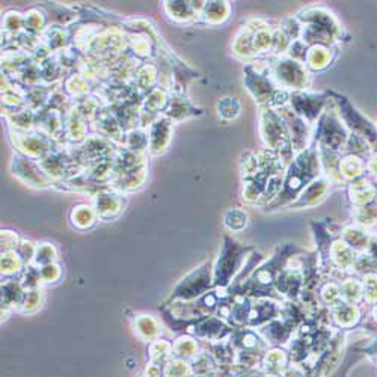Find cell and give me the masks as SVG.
I'll return each mask as SVG.
<instances>
[{
  "label": "cell",
  "mask_w": 377,
  "mask_h": 377,
  "mask_svg": "<svg viewBox=\"0 0 377 377\" xmlns=\"http://www.w3.org/2000/svg\"><path fill=\"white\" fill-rule=\"evenodd\" d=\"M320 173L321 163L317 145L310 147L308 150L296 154V157L289 165V169L285 170L284 186L280 196H278L268 207L291 205L314 179L320 178Z\"/></svg>",
  "instance_id": "6da1fadb"
},
{
  "label": "cell",
  "mask_w": 377,
  "mask_h": 377,
  "mask_svg": "<svg viewBox=\"0 0 377 377\" xmlns=\"http://www.w3.org/2000/svg\"><path fill=\"white\" fill-rule=\"evenodd\" d=\"M259 134H262V139L267 150L280 156L285 165L291 163L296 157L291 138L285 121L276 109L264 107L262 111V115H259Z\"/></svg>",
  "instance_id": "7a4b0ae2"
},
{
  "label": "cell",
  "mask_w": 377,
  "mask_h": 377,
  "mask_svg": "<svg viewBox=\"0 0 377 377\" xmlns=\"http://www.w3.org/2000/svg\"><path fill=\"white\" fill-rule=\"evenodd\" d=\"M268 71H271L275 85L284 91H307L311 83L307 65L293 61L289 56H273L272 64H268Z\"/></svg>",
  "instance_id": "3957f363"
},
{
  "label": "cell",
  "mask_w": 377,
  "mask_h": 377,
  "mask_svg": "<svg viewBox=\"0 0 377 377\" xmlns=\"http://www.w3.org/2000/svg\"><path fill=\"white\" fill-rule=\"evenodd\" d=\"M246 249L240 248L239 243L230 237H225V243L213 266V285L214 289H227L232 278L241 271Z\"/></svg>",
  "instance_id": "277c9868"
},
{
  "label": "cell",
  "mask_w": 377,
  "mask_h": 377,
  "mask_svg": "<svg viewBox=\"0 0 377 377\" xmlns=\"http://www.w3.org/2000/svg\"><path fill=\"white\" fill-rule=\"evenodd\" d=\"M213 287V266L205 262L186 275L170 294V300H196L209 293Z\"/></svg>",
  "instance_id": "5b68a950"
},
{
  "label": "cell",
  "mask_w": 377,
  "mask_h": 377,
  "mask_svg": "<svg viewBox=\"0 0 377 377\" xmlns=\"http://www.w3.org/2000/svg\"><path fill=\"white\" fill-rule=\"evenodd\" d=\"M10 139L19 154L35 161H40L44 157H47L53 151L59 150L62 145L61 142L53 141L47 134L38 130H32L28 133L10 131Z\"/></svg>",
  "instance_id": "8992f818"
},
{
  "label": "cell",
  "mask_w": 377,
  "mask_h": 377,
  "mask_svg": "<svg viewBox=\"0 0 377 377\" xmlns=\"http://www.w3.org/2000/svg\"><path fill=\"white\" fill-rule=\"evenodd\" d=\"M314 141L319 148H326L338 152L347 145L348 136L341 122L339 115L335 111H326L321 113L317 121Z\"/></svg>",
  "instance_id": "52a82bcc"
},
{
  "label": "cell",
  "mask_w": 377,
  "mask_h": 377,
  "mask_svg": "<svg viewBox=\"0 0 377 377\" xmlns=\"http://www.w3.org/2000/svg\"><path fill=\"white\" fill-rule=\"evenodd\" d=\"M245 83L249 94L255 98V102L263 107H272L273 97L278 93V88L272 80L268 64L264 68H259L254 62L246 65Z\"/></svg>",
  "instance_id": "ba28073f"
},
{
  "label": "cell",
  "mask_w": 377,
  "mask_h": 377,
  "mask_svg": "<svg viewBox=\"0 0 377 377\" xmlns=\"http://www.w3.org/2000/svg\"><path fill=\"white\" fill-rule=\"evenodd\" d=\"M10 169L13 175L28 187L40 188V191H42V188L55 187V184L51 183V179L44 174V170L41 169L38 161L24 157L19 154V152H15L13 156Z\"/></svg>",
  "instance_id": "9c48e42d"
},
{
  "label": "cell",
  "mask_w": 377,
  "mask_h": 377,
  "mask_svg": "<svg viewBox=\"0 0 377 377\" xmlns=\"http://www.w3.org/2000/svg\"><path fill=\"white\" fill-rule=\"evenodd\" d=\"M289 106L294 113L312 125L314 121H319L321 113L328 106V98L323 94H312L308 91L290 93Z\"/></svg>",
  "instance_id": "30bf717a"
},
{
  "label": "cell",
  "mask_w": 377,
  "mask_h": 377,
  "mask_svg": "<svg viewBox=\"0 0 377 377\" xmlns=\"http://www.w3.org/2000/svg\"><path fill=\"white\" fill-rule=\"evenodd\" d=\"M125 195L113 191L111 187H103L93 196V207L97 216L103 222L118 219L125 207Z\"/></svg>",
  "instance_id": "8fae6325"
},
{
  "label": "cell",
  "mask_w": 377,
  "mask_h": 377,
  "mask_svg": "<svg viewBox=\"0 0 377 377\" xmlns=\"http://www.w3.org/2000/svg\"><path fill=\"white\" fill-rule=\"evenodd\" d=\"M278 112H280L282 120L287 124V129H289L294 154H299V152L308 150L310 141L312 138L311 124L300 118L298 113H294L289 104L281 107V109H278Z\"/></svg>",
  "instance_id": "7c38bea8"
},
{
  "label": "cell",
  "mask_w": 377,
  "mask_h": 377,
  "mask_svg": "<svg viewBox=\"0 0 377 377\" xmlns=\"http://www.w3.org/2000/svg\"><path fill=\"white\" fill-rule=\"evenodd\" d=\"M91 127H93L94 133L98 134V136L113 142L115 145H118L120 148L122 147L125 130L122 129L120 120L116 118L115 112L111 109L109 106L102 107L100 112H98L95 115V118L93 120Z\"/></svg>",
  "instance_id": "4fadbf2b"
},
{
  "label": "cell",
  "mask_w": 377,
  "mask_h": 377,
  "mask_svg": "<svg viewBox=\"0 0 377 377\" xmlns=\"http://www.w3.org/2000/svg\"><path fill=\"white\" fill-rule=\"evenodd\" d=\"M174 136V124L166 116H159L148 129V156L159 157L168 152Z\"/></svg>",
  "instance_id": "5bb4252c"
},
{
  "label": "cell",
  "mask_w": 377,
  "mask_h": 377,
  "mask_svg": "<svg viewBox=\"0 0 377 377\" xmlns=\"http://www.w3.org/2000/svg\"><path fill=\"white\" fill-rule=\"evenodd\" d=\"M188 334L193 335L196 339L207 341V343H216L222 341L230 334L228 325L222 319L216 316H207L193 321L188 326Z\"/></svg>",
  "instance_id": "9a60e30c"
},
{
  "label": "cell",
  "mask_w": 377,
  "mask_h": 377,
  "mask_svg": "<svg viewBox=\"0 0 377 377\" xmlns=\"http://www.w3.org/2000/svg\"><path fill=\"white\" fill-rule=\"evenodd\" d=\"M89 124L74 107L65 113V136L64 143L71 147H80L89 138Z\"/></svg>",
  "instance_id": "2e32d148"
},
{
  "label": "cell",
  "mask_w": 377,
  "mask_h": 377,
  "mask_svg": "<svg viewBox=\"0 0 377 377\" xmlns=\"http://www.w3.org/2000/svg\"><path fill=\"white\" fill-rule=\"evenodd\" d=\"M275 287L287 299L296 300L303 291L305 278L299 268L284 267L275 278Z\"/></svg>",
  "instance_id": "e0dca14e"
},
{
  "label": "cell",
  "mask_w": 377,
  "mask_h": 377,
  "mask_svg": "<svg viewBox=\"0 0 377 377\" xmlns=\"http://www.w3.org/2000/svg\"><path fill=\"white\" fill-rule=\"evenodd\" d=\"M24 296L26 289L19 278L5 280L2 282V321L14 311H20Z\"/></svg>",
  "instance_id": "ac0fdd59"
},
{
  "label": "cell",
  "mask_w": 377,
  "mask_h": 377,
  "mask_svg": "<svg viewBox=\"0 0 377 377\" xmlns=\"http://www.w3.org/2000/svg\"><path fill=\"white\" fill-rule=\"evenodd\" d=\"M201 113L202 111L188 100L186 94H173L170 95V102L163 116H166L173 124H179L188 118L200 116Z\"/></svg>",
  "instance_id": "d6986e66"
},
{
  "label": "cell",
  "mask_w": 377,
  "mask_h": 377,
  "mask_svg": "<svg viewBox=\"0 0 377 377\" xmlns=\"http://www.w3.org/2000/svg\"><path fill=\"white\" fill-rule=\"evenodd\" d=\"M133 332L143 343H152L163 334V325L161 321L152 316V314H138L133 319Z\"/></svg>",
  "instance_id": "ffe728a7"
},
{
  "label": "cell",
  "mask_w": 377,
  "mask_h": 377,
  "mask_svg": "<svg viewBox=\"0 0 377 377\" xmlns=\"http://www.w3.org/2000/svg\"><path fill=\"white\" fill-rule=\"evenodd\" d=\"M159 77H160V70H159L157 62L145 61V62H141L131 85L136 88L142 95H145L159 86Z\"/></svg>",
  "instance_id": "44dd1931"
},
{
  "label": "cell",
  "mask_w": 377,
  "mask_h": 377,
  "mask_svg": "<svg viewBox=\"0 0 377 377\" xmlns=\"http://www.w3.org/2000/svg\"><path fill=\"white\" fill-rule=\"evenodd\" d=\"M329 187H330V182L328 178L320 177L317 179H314V182L299 195V198L291 204V207L294 209L314 207V205L320 204L326 198Z\"/></svg>",
  "instance_id": "7402d4cb"
},
{
  "label": "cell",
  "mask_w": 377,
  "mask_h": 377,
  "mask_svg": "<svg viewBox=\"0 0 377 377\" xmlns=\"http://www.w3.org/2000/svg\"><path fill=\"white\" fill-rule=\"evenodd\" d=\"M163 11L168 19L175 24H191L200 20V14L196 13L192 2H163Z\"/></svg>",
  "instance_id": "603a6c76"
},
{
  "label": "cell",
  "mask_w": 377,
  "mask_h": 377,
  "mask_svg": "<svg viewBox=\"0 0 377 377\" xmlns=\"http://www.w3.org/2000/svg\"><path fill=\"white\" fill-rule=\"evenodd\" d=\"M62 89H64V93L71 100L77 102L80 98L94 94L95 86L83 74H80L79 71H73V73H70L62 80Z\"/></svg>",
  "instance_id": "cb8c5ba5"
},
{
  "label": "cell",
  "mask_w": 377,
  "mask_h": 377,
  "mask_svg": "<svg viewBox=\"0 0 377 377\" xmlns=\"http://www.w3.org/2000/svg\"><path fill=\"white\" fill-rule=\"evenodd\" d=\"M41 41L44 46L49 47V50L53 53V55H56V53L73 46V42H71L70 29L62 28V26H55V24H50L46 29V32L41 35Z\"/></svg>",
  "instance_id": "d4e9b609"
},
{
  "label": "cell",
  "mask_w": 377,
  "mask_h": 377,
  "mask_svg": "<svg viewBox=\"0 0 377 377\" xmlns=\"http://www.w3.org/2000/svg\"><path fill=\"white\" fill-rule=\"evenodd\" d=\"M127 42H129V53L131 56L139 59L141 62L150 61L152 56H156L157 46L147 35L127 32Z\"/></svg>",
  "instance_id": "484cf974"
},
{
  "label": "cell",
  "mask_w": 377,
  "mask_h": 377,
  "mask_svg": "<svg viewBox=\"0 0 377 377\" xmlns=\"http://www.w3.org/2000/svg\"><path fill=\"white\" fill-rule=\"evenodd\" d=\"M44 10H46L49 15L50 24L62 26V28H73L76 23H79V13L76 8H71L67 5H59V3H51V5H44Z\"/></svg>",
  "instance_id": "4316f807"
},
{
  "label": "cell",
  "mask_w": 377,
  "mask_h": 377,
  "mask_svg": "<svg viewBox=\"0 0 377 377\" xmlns=\"http://www.w3.org/2000/svg\"><path fill=\"white\" fill-rule=\"evenodd\" d=\"M24 33V14L10 10L2 17V38L6 40V44H13Z\"/></svg>",
  "instance_id": "83f0119b"
},
{
  "label": "cell",
  "mask_w": 377,
  "mask_h": 377,
  "mask_svg": "<svg viewBox=\"0 0 377 377\" xmlns=\"http://www.w3.org/2000/svg\"><path fill=\"white\" fill-rule=\"evenodd\" d=\"M98 216L93 204H77L70 213V222L77 231H89L98 223Z\"/></svg>",
  "instance_id": "f1b7e54d"
},
{
  "label": "cell",
  "mask_w": 377,
  "mask_h": 377,
  "mask_svg": "<svg viewBox=\"0 0 377 377\" xmlns=\"http://www.w3.org/2000/svg\"><path fill=\"white\" fill-rule=\"evenodd\" d=\"M50 26L49 15L42 6L31 8L24 13V32L35 37H41Z\"/></svg>",
  "instance_id": "f546056e"
},
{
  "label": "cell",
  "mask_w": 377,
  "mask_h": 377,
  "mask_svg": "<svg viewBox=\"0 0 377 377\" xmlns=\"http://www.w3.org/2000/svg\"><path fill=\"white\" fill-rule=\"evenodd\" d=\"M230 2H205L200 20L209 26H219L230 19Z\"/></svg>",
  "instance_id": "4dcf8cb0"
},
{
  "label": "cell",
  "mask_w": 377,
  "mask_h": 377,
  "mask_svg": "<svg viewBox=\"0 0 377 377\" xmlns=\"http://www.w3.org/2000/svg\"><path fill=\"white\" fill-rule=\"evenodd\" d=\"M35 118H37V113L28 109V107H24L22 111L5 113V120L8 122V127H10V131L17 133H28L35 130Z\"/></svg>",
  "instance_id": "1f68e13d"
},
{
  "label": "cell",
  "mask_w": 377,
  "mask_h": 377,
  "mask_svg": "<svg viewBox=\"0 0 377 377\" xmlns=\"http://www.w3.org/2000/svg\"><path fill=\"white\" fill-rule=\"evenodd\" d=\"M170 102V94L166 93L165 89L161 88H154L152 91L143 95L142 98V111L154 113V115H163L165 111L168 109Z\"/></svg>",
  "instance_id": "d6a6232c"
},
{
  "label": "cell",
  "mask_w": 377,
  "mask_h": 377,
  "mask_svg": "<svg viewBox=\"0 0 377 377\" xmlns=\"http://www.w3.org/2000/svg\"><path fill=\"white\" fill-rule=\"evenodd\" d=\"M173 352H174V358L186 359V361H192L193 358H196L201 353L198 339H196L191 334L178 335L173 341Z\"/></svg>",
  "instance_id": "836d02e7"
},
{
  "label": "cell",
  "mask_w": 377,
  "mask_h": 377,
  "mask_svg": "<svg viewBox=\"0 0 377 377\" xmlns=\"http://www.w3.org/2000/svg\"><path fill=\"white\" fill-rule=\"evenodd\" d=\"M28 264L24 263V259L20 257L17 250H11V252L2 254V262H0V272H2V278L5 280H13V278H19Z\"/></svg>",
  "instance_id": "e575fe53"
},
{
  "label": "cell",
  "mask_w": 377,
  "mask_h": 377,
  "mask_svg": "<svg viewBox=\"0 0 377 377\" xmlns=\"http://www.w3.org/2000/svg\"><path fill=\"white\" fill-rule=\"evenodd\" d=\"M174 358L173 343L168 339L159 338L148 344V362L163 367L169 359Z\"/></svg>",
  "instance_id": "d590c367"
},
{
  "label": "cell",
  "mask_w": 377,
  "mask_h": 377,
  "mask_svg": "<svg viewBox=\"0 0 377 377\" xmlns=\"http://www.w3.org/2000/svg\"><path fill=\"white\" fill-rule=\"evenodd\" d=\"M53 88L55 86L40 85V86L28 89V93H26V106H28V109L33 111L35 113L46 109V107L49 106Z\"/></svg>",
  "instance_id": "8d00e7d4"
},
{
  "label": "cell",
  "mask_w": 377,
  "mask_h": 377,
  "mask_svg": "<svg viewBox=\"0 0 377 377\" xmlns=\"http://www.w3.org/2000/svg\"><path fill=\"white\" fill-rule=\"evenodd\" d=\"M330 61H332V51L329 46H321V44H317V46H311L308 49L305 65L314 71H320V70H325L330 64Z\"/></svg>",
  "instance_id": "74e56055"
},
{
  "label": "cell",
  "mask_w": 377,
  "mask_h": 377,
  "mask_svg": "<svg viewBox=\"0 0 377 377\" xmlns=\"http://www.w3.org/2000/svg\"><path fill=\"white\" fill-rule=\"evenodd\" d=\"M40 70H41V85L44 86H55L58 82H61V80L65 79L64 76L67 73L55 56L40 64Z\"/></svg>",
  "instance_id": "f35d334b"
},
{
  "label": "cell",
  "mask_w": 377,
  "mask_h": 377,
  "mask_svg": "<svg viewBox=\"0 0 377 377\" xmlns=\"http://www.w3.org/2000/svg\"><path fill=\"white\" fill-rule=\"evenodd\" d=\"M138 154H148V131L141 127L125 133L122 147Z\"/></svg>",
  "instance_id": "ab89813d"
},
{
  "label": "cell",
  "mask_w": 377,
  "mask_h": 377,
  "mask_svg": "<svg viewBox=\"0 0 377 377\" xmlns=\"http://www.w3.org/2000/svg\"><path fill=\"white\" fill-rule=\"evenodd\" d=\"M332 319L335 320L338 326H352L358 320V308L353 305H348L346 302H337L335 305L330 307Z\"/></svg>",
  "instance_id": "60d3db41"
},
{
  "label": "cell",
  "mask_w": 377,
  "mask_h": 377,
  "mask_svg": "<svg viewBox=\"0 0 377 377\" xmlns=\"http://www.w3.org/2000/svg\"><path fill=\"white\" fill-rule=\"evenodd\" d=\"M58 248L55 245L50 241H41V243H37V249H35L32 266L41 268L51 263H58Z\"/></svg>",
  "instance_id": "b9f144b4"
},
{
  "label": "cell",
  "mask_w": 377,
  "mask_h": 377,
  "mask_svg": "<svg viewBox=\"0 0 377 377\" xmlns=\"http://www.w3.org/2000/svg\"><path fill=\"white\" fill-rule=\"evenodd\" d=\"M103 106L104 104L100 100V97H98L95 93L91 94V95H88V97L80 98V100H77V102H74V107L89 124L93 122V120L95 118V115L100 112V109Z\"/></svg>",
  "instance_id": "7bdbcfd3"
},
{
  "label": "cell",
  "mask_w": 377,
  "mask_h": 377,
  "mask_svg": "<svg viewBox=\"0 0 377 377\" xmlns=\"http://www.w3.org/2000/svg\"><path fill=\"white\" fill-rule=\"evenodd\" d=\"M273 46V31L268 28L267 24L262 26L257 29L252 35V47L255 58L259 55H266V53H272Z\"/></svg>",
  "instance_id": "ee69618b"
},
{
  "label": "cell",
  "mask_w": 377,
  "mask_h": 377,
  "mask_svg": "<svg viewBox=\"0 0 377 377\" xmlns=\"http://www.w3.org/2000/svg\"><path fill=\"white\" fill-rule=\"evenodd\" d=\"M287 362H289V356H287L282 348L267 350L266 355L263 356V364L268 374L284 371L287 368Z\"/></svg>",
  "instance_id": "f6af8a7d"
},
{
  "label": "cell",
  "mask_w": 377,
  "mask_h": 377,
  "mask_svg": "<svg viewBox=\"0 0 377 377\" xmlns=\"http://www.w3.org/2000/svg\"><path fill=\"white\" fill-rule=\"evenodd\" d=\"M42 305H44V291L41 287H38V289H32L26 291L22 308L19 312L24 314V316H32V314H37L41 311Z\"/></svg>",
  "instance_id": "bcb514c9"
},
{
  "label": "cell",
  "mask_w": 377,
  "mask_h": 377,
  "mask_svg": "<svg viewBox=\"0 0 377 377\" xmlns=\"http://www.w3.org/2000/svg\"><path fill=\"white\" fill-rule=\"evenodd\" d=\"M165 377H193V370L191 361L186 359L173 358L163 365Z\"/></svg>",
  "instance_id": "7dc6e473"
},
{
  "label": "cell",
  "mask_w": 377,
  "mask_h": 377,
  "mask_svg": "<svg viewBox=\"0 0 377 377\" xmlns=\"http://www.w3.org/2000/svg\"><path fill=\"white\" fill-rule=\"evenodd\" d=\"M249 223L248 213L240 209H230L223 216V225L231 232H241Z\"/></svg>",
  "instance_id": "c3c4849f"
},
{
  "label": "cell",
  "mask_w": 377,
  "mask_h": 377,
  "mask_svg": "<svg viewBox=\"0 0 377 377\" xmlns=\"http://www.w3.org/2000/svg\"><path fill=\"white\" fill-rule=\"evenodd\" d=\"M192 370H193V377H210L211 373L216 370V362L211 358L210 353L201 352L198 356L193 358L192 361Z\"/></svg>",
  "instance_id": "681fc988"
},
{
  "label": "cell",
  "mask_w": 377,
  "mask_h": 377,
  "mask_svg": "<svg viewBox=\"0 0 377 377\" xmlns=\"http://www.w3.org/2000/svg\"><path fill=\"white\" fill-rule=\"evenodd\" d=\"M218 113L223 121L236 120L240 113V103L237 98L225 97L218 102Z\"/></svg>",
  "instance_id": "f907efd6"
},
{
  "label": "cell",
  "mask_w": 377,
  "mask_h": 377,
  "mask_svg": "<svg viewBox=\"0 0 377 377\" xmlns=\"http://www.w3.org/2000/svg\"><path fill=\"white\" fill-rule=\"evenodd\" d=\"M19 280L22 281L26 291L32 290V289H38V287L42 285L41 276H40V268L32 266V264H29L28 267L24 268V272L19 276Z\"/></svg>",
  "instance_id": "816d5d0a"
},
{
  "label": "cell",
  "mask_w": 377,
  "mask_h": 377,
  "mask_svg": "<svg viewBox=\"0 0 377 377\" xmlns=\"http://www.w3.org/2000/svg\"><path fill=\"white\" fill-rule=\"evenodd\" d=\"M40 276H41V282L53 285L58 284L62 278V267L59 263H51L49 266H44L40 268Z\"/></svg>",
  "instance_id": "f5cc1de1"
},
{
  "label": "cell",
  "mask_w": 377,
  "mask_h": 377,
  "mask_svg": "<svg viewBox=\"0 0 377 377\" xmlns=\"http://www.w3.org/2000/svg\"><path fill=\"white\" fill-rule=\"evenodd\" d=\"M0 243H2V254L3 252H11V250H17L22 243V239L19 232L13 230H2V234H0Z\"/></svg>",
  "instance_id": "db71d44e"
},
{
  "label": "cell",
  "mask_w": 377,
  "mask_h": 377,
  "mask_svg": "<svg viewBox=\"0 0 377 377\" xmlns=\"http://www.w3.org/2000/svg\"><path fill=\"white\" fill-rule=\"evenodd\" d=\"M339 293H341V287H338L335 282H328L321 287L320 290V298L321 300L328 303L329 307L332 305H335L337 302H339Z\"/></svg>",
  "instance_id": "11a10c76"
},
{
  "label": "cell",
  "mask_w": 377,
  "mask_h": 377,
  "mask_svg": "<svg viewBox=\"0 0 377 377\" xmlns=\"http://www.w3.org/2000/svg\"><path fill=\"white\" fill-rule=\"evenodd\" d=\"M35 249H37V243H35V241H32L29 239H23L19 249H17V252H19L20 257L24 259V263L29 266L33 262Z\"/></svg>",
  "instance_id": "9f6ffc18"
},
{
  "label": "cell",
  "mask_w": 377,
  "mask_h": 377,
  "mask_svg": "<svg viewBox=\"0 0 377 377\" xmlns=\"http://www.w3.org/2000/svg\"><path fill=\"white\" fill-rule=\"evenodd\" d=\"M141 377H165L163 376V367L148 362L147 367H145V370H143V373L141 374Z\"/></svg>",
  "instance_id": "6f0895ef"
},
{
  "label": "cell",
  "mask_w": 377,
  "mask_h": 377,
  "mask_svg": "<svg viewBox=\"0 0 377 377\" xmlns=\"http://www.w3.org/2000/svg\"><path fill=\"white\" fill-rule=\"evenodd\" d=\"M284 377H305V371L299 367V364H294L285 368Z\"/></svg>",
  "instance_id": "680465c9"
},
{
  "label": "cell",
  "mask_w": 377,
  "mask_h": 377,
  "mask_svg": "<svg viewBox=\"0 0 377 377\" xmlns=\"http://www.w3.org/2000/svg\"><path fill=\"white\" fill-rule=\"evenodd\" d=\"M263 377H278V376H275V374H266V376H263Z\"/></svg>",
  "instance_id": "91938a15"
}]
</instances>
